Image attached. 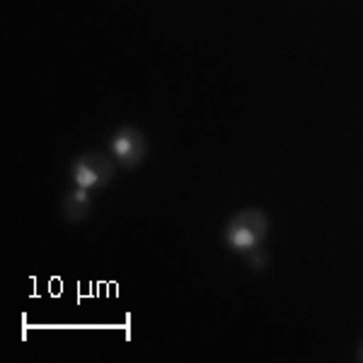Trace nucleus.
<instances>
[{
	"label": "nucleus",
	"mask_w": 363,
	"mask_h": 363,
	"mask_svg": "<svg viewBox=\"0 0 363 363\" xmlns=\"http://www.w3.org/2000/svg\"><path fill=\"white\" fill-rule=\"evenodd\" d=\"M269 235V218L259 208L238 211L225 225V242L235 252L257 250Z\"/></svg>",
	"instance_id": "1"
},
{
	"label": "nucleus",
	"mask_w": 363,
	"mask_h": 363,
	"mask_svg": "<svg viewBox=\"0 0 363 363\" xmlns=\"http://www.w3.org/2000/svg\"><path fill=\"white\" fill-rule=\"evenodd\" d=\"M70 172H73V182L80 189H102L114 179V162L109 155L99 153V150H90V153L75 157Z\"/></svg>",
	"instance_id": "2"
},
{
	"label": "nucleus",
	"mask_w": 363,
	"mask_h": 363,
	"mask_svg": "<svg viewBox=\"0 0 363 363\" xmlns=\"http://www.w3.org/2000/svg\"><path fill=\"white\" fill-rule=\"evenodd\" d=\"M109 148H112V155L119 165L131 169L143 162L145 153H148V140H145V136L136 126H124L112 136Z\"/></svg>",
	"instance_id": "3"
},
{
	"label": "nucleus",
	"mask_w": 363,
	"mask_h": 363,
	"mask_svg": "<svg viewBox=\"0 0 363 363\" xmlns=\"http://www.w3.org/2000/svg\"><path fill=\"white\" fill-rule=\"evenodd\" d=\"M90 208H92L90 191L80 189V186L75 191H70L61 203V213L68 223H80V220H85L87 216H90Z\"/></svg>",
	"instance_id": "4"
},
{
	"label": "nucleus",
	"mask_w": 363,
	"mask_h": 363,
	"mask_svg": "<svg viewBox=\"0 0 363 363\" xmlns=\"http://www.w3.org/2000/svg\"><path fill=\"white\" fill-rule=\"evenodd\" d=\"M359 359L363 361V344H361V351H359Z\"/></svg>",
	"instance_id": "5"
}]
</instances>
